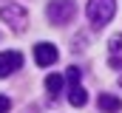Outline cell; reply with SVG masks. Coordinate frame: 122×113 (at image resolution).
Returning a JSON list of instances; mask_svg holds the SVG:
<instances>
[{"label":"cell","mask_w":122,"mask_h":113,"mask_svg":"<svg viewBox=\"0 0 122 113\" xmlns=\"http://www.w3.org/2000/svg\"><path fill=\"white\" fill-rule=\"evenodd\" d=\"M97 105H99V110H102V113H119V110H122L119 96H114V93H102Z\"/></svg>","instance_id":"6"},{"label":"cell","mask_w":122,"mask_h":113,"mask_svg":"<svg viewBox=\"0 0 122 113\" xmlns=\"http://www.w3.org/2000/svg\"><path fill=\"white\" fill-rule=\"evenodd\" d=\"M114 11H117V3L114 0H88V6H85L88 23L94 28H102L105 23H111L114 20Z\"/></svg>","instance_id":"1"},{"label":"cell","mask_w":122,"mask_h":113,"mask_svg":"<svg viewBox=\"0 0 122 113\" xmlns=\"http://www.w3.org/2000/svg\"><path fill=\"white\" fill-rule=\"evenodd\" d=\"M119 48H122V37L117 34V37H111V54H117Z\"/></svg>","instance_id":"10"},{"label":"cell","mask_w":122,"mask_h":113,"mask_svg":"<svg viewBox=\"0 0 122 113\" xmlns=\"http://www.w3.org/2000/svg\"><path fill=\"white\" fill-rule=\"evenodd\" d=\"M119 88H122V76H119Z\"/></svg>","instance_id":"11"},{"label":"cell","mask_w":122,"mask_h":113,"mask_svg":"<svg viewBox=\"0 0 122 113\" xmlns=\"http://www.w3.org/2000/svg\"><path fill=\"white\" fill-rule=\"evenodd\" d=\"M68 102H71L74 108H82V105L88 102V93H85V88H82V85H74V88H68Z\"/></svg>","instance_id":"7"},{"label":"cell","mask_w":122,"mask_h":113,"mask_svg":"<svg viewBox=\"0 0 122 113\" xmlns=\"http://www.w3.org/2000/svg\"><path fill=\"white\" fill-rule=\"evenodd\" d=\"M9 108H11V99L0 93V113H9Z\"/></svg>","instance_id":"9"},{"label":"cell","mask_w":122,"mask_h":113,"mask_svg":"<svg viewBox=\"0 0 122 113\" xmlns=\"http://www.w3.org/2000/svg\"><path fill=\"white\" fill-rule=\"evenodd\" d=\"M57 56H60V51H57V45H51V42H37V45H34V62L43 65V68L54 65Z\"/></svg>","instance_id":"4"},{"label":"cell","mask_w":122,"mask_h":113,"mask_svg":"<svg viewBox=\"0 0 122 113\" xmlns=\"http://www.w3.org/2000/svg\"><path fill=\"white\" fill-rule=\"evenodd\" d=\"M0 20L9 23L14 31H26V26H29V14L20 3H3L0 6Z\"/></svg>","instance_id":"3"},{"label":"cell","mask_w":122,"mask_h":113,"mask_svg":"<svg viewBox=\"0 0 122 113\" xmlns=\"http://www.w3.org/2000/svg\"><path fill=\"white\" fill-rule=\"evenodd\" d=\"M62 85H65V79H62L60 74H48V76H46V90H48L51 96H60Z\"/></svg>","instance_id":"8"},{"label":"cell","mask_w":122,"mask_h":113,"mask_svg":"<svg viewBox=\"0 0 122 113\" xmlns=\"http://www.w3.org/2000/svg\"><path fill=\"white\" fill-rule=\"evenodd\" d=\"M23 65V54L20 51H3L0 54V79H6L11 71H17Z\"/></svg>","instance_id":"5"},{"label":"cell","mask_w":122,"mask_h":113,"mask_svg":"<svg viewBox=\"0 0 122 113\" xmlns=\"http://www.w3.org/2000/svg\"><path fill=\"white\" fill-rule=\"evenodd\" d=\"M46 14H48V20H51L54 26H65V23L74 20L77 3H74V0H51L48 9H46Z\"/></svg>","instance_id":"2"}]
</instances>
